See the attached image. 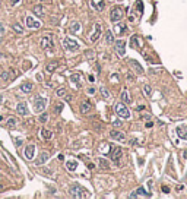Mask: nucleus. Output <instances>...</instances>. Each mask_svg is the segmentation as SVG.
Segmentation results:
<instances>
[{
  "label": "nucleus",
  "instance_id": "1",
  "mask_svg": "<svg viewBox=\"0 0 187 199\" xmlns=\"http://www.w3.org/2000/svg\"><path fill=\"white\" fill-rule=\"evenodd\" d=\"M61 44H63L65 50H67V51H76V50H79V44L76 43V40H72L69 37H65Z\"/></svg>",
  "mask_w": 187,
  "mask_h": 199
},
{
  "label": "nucleus",
  "instance_id": "2",
  "mask_svg": "<svg viewBox=\"0 0 187 199\" xmlns=\"http://www.w3.org/2000/svg\"><path fill=\"white\" fill-rule=\"evenodd\" d=\"M116 113H117L118 117H121V119H129V117H130V111H129L127 106L124 104L123 101L118 103V104H116Z\"/></svg>",
  "mask_w": 187,
  "mask_h": 199
},
{
  "label": "nucleus",
  "instance_id": "3",
  "mask_svg": "<svg viewBox=\"0 0 187 199\" xmlns=\"http://www.w3.org/2000/svg\"><path fill=\"white\" fill-rule=\"evenodd\" d=\"M69 193L73 198H82V199L88 196V195H86V192H85V189H82L81 186H78V184H73L72 188L69 189Z\"/></svg>",
  "mask_w": 187,
  "mask_h": 199
},
{
  "label": "nucleus",
  "instance_id": "4",
  "mask_svg": "<svg viewBox=\"0 0 187 199\" xmlns=\"http://www.w3.org/2000/svg\"><path fill=\"white\" fill-rule=\"evenodd\" d=\"M45 106H47V100L41 98V97H37L34 101V111L35 113H43L45 110Z\"/></svg>",
  "mask_w": 187,
  "mask_h": 199
},
{
  "label": "nucleus",
  "instance_id": "5",
  "mask_svg": "<svg viewBox=\"0 0 187 199\" xmlns=\"http://www.w3.org/2000/svg\"><path fill=\"white\" fill-rule=\"evenodd\" d=\"M110 19H111V22H118L120 19H123V9L113 7L110 12Z\"/></svg>",
  "mask_w": 187,
  "mask_h": 199
},
{
  "label": "nucleus",
  "instance_id": "6",
  "mask_svg": "<svg viewBox=\"0 0 187 199\" xmlns=\"http://www.w3.org/2000/svg\"><path fill=\"white\" fill-rule=\"evenodd\" d=\"M101 32H102V27H101V23H95V25H94V32L89 35V41H91V43H95V41L99 38Z\"/></svg>",
  "mask_w": 187,
  "mask_h": 199
},
{
  "label": "nucleus",
  "instance_id": "7",
  "mask_svg": "<svg viewBox=\"0 0 187 199\" xmlns=\"http://www.w3.org/2000/svg\"><path fill=\"white\" fill-rule=\"evenodd\" d=\"M40 44H41V47H43L44 50H48V48H53V47H54V43H53L51 35H45V37H43L41 41H40Z\"/></svg>",
  "mask_w": 187,
  "mask_h": 199
},
{
  "label": "nucleus",
  "instance_id": "8",
  "mask_svg": "<svg viewBox=\"0 0 187 199\" xmlns=\"http://www.w3.org/2000/svg\"><path fill=\"white\" fill-rule=\"evenodd\" d=\"M110 138L114 139V141H118V142H124L126 141V135L123 132H118V130H111L110 132Z\"/></svg>",
  "mask_w": 187,
  "mask_h": 199
},
{
  "label": "nucleus",
  "instance_id": "9",
  "mask_svg": "<svg viewBox=\"0 0 187 199\" xmlns=\"http://www.w3.org/2000/svg\"><path fill=\"white\" fill-rule=\"evenodd\" d=\"M25 158L27 160H34V157H35V145H32V144H29V145H27V148H25Z\"/></svg>",
  "mask_w": 187,
  "mask_h": 199
},
{
  "label": "nucleus",
  "instance_id": "10",
  "mask_svg": "<svg viewBox=\"0 0 187 199\" xmlns=\"http://www.w3.org/2000/svg\"><path fill=\"white\" fill-rule=\"evenodd\" d=\"M27 27L28 28H31V29H37V28H40L41 27V22L40 21H35L32 16H27Z\"/></svg>",
  "mask_w": 187,
  "mask_h": 199
},
{
  "label": "nucleus",
  "instance_id": "11",
  "mask_svg": "<svg viewBox=\"0 0 187 199\" xmlns=\"http://www.w3.org/2000/svg\"><path fill=\"white\" fill-rule=\"evenodd\" d=\"M116 51L118 56H124V53H126V43H124V40L116 41Z\"/></svg>",
  "mask_w": 187,
  "mask_h": 199
},
{
  "label": "nucleus",
  "instance_id": "12",
  "mask_svg": "<svg viewBox=\"0 0 187 199\" xmlns=\"http://www.w3.org/2000/svg\"><path fill=\"white\" fill-rule=\"evenodd\" d=\"M16 111H18V114H21V116H27V114L29 113L27 103H18V106H16Z\"/></svg>",
  "mask_w": 187,
  "mask_h": 199
},
{
  "label": "nucleus",
  "instance_id": "13",
  "mask_svg": "<svg viewBox=\"0 0 187 199\" xmlns=\"http://www.w3.org/2000/svg\"><path fill=\"white\" fill-rule=\"evenodd\" d=\"M123 155V151H121V148H113L110 151V157L113 161H118V158Z\"/></svg>",
  "mask_w": 187,
  "mask_h": 199
},
{
  "label": "nucleus",
  "instance_id": "14",
  "mask_svg": "<svg viewBox=\"0 0 187 199\" xmlns=\"http://www.w3.org/2000/svg\"><path fill=\"white\" fill-rule=\"evenodd\" d=\"M177 135H178V138L187 141V124H181V126L177 128Z\"/></svg>",
  "mask_w": 187,
  "mask_h": 199
},
{
  "label": "nucleus",
  "instance_id": "15",
  "mask_svg": "<svg viewBox=\"0 0 187 199\" xmlns=\"http://www.w3.org/2000/svg\"><path fill=\"white\" fill-rule=\"evenodd\" d=\"M130 67H132L136 73H138V75H142V73H143V67H142L136 60H130Z\"/></svg>",
  "mask_w": 187,
  "mask_h": 199
},
{
  "label": "nucleus",
  "instance_id": "16",
  "mask_svg": "<svg viewBox=\"0 0 187 199\" xmlns=\"http://www.w3.org/2000/svg\"><path fill=\"white\" fill-rule=\"evenodd\" d=\"M91 110H92V104H91L89 101H82V103H81V111H82L83 114L89 113Z\"/></svg>",
  "mask_w": 187,
  "mask_h": 199
},
{
  "label": "nucleus",
  "instance_id": "17",
  "mask_svg": "<svg viewBox=\"0 0 187 199\" xmlns=\"http://www.w3.org/2000/svg\"><path fill=\"white\" fill-rule=\"evenodd\" d=\"M138 196H151V193H148V192L145 190V188H139L138 190H134V192L130 195V198H138Z\"/></svg>",
  "mask_w": 187,
  "mask_h": 199
},
{
  "label": "nucleus",
  "instance_id": "18",
  "mask_svg": "<svg viewBox=\"0 0 187 199\" xmlns=\"http://www.w3.org/2000/svg\"><path fill=\"white\" fill-rule=\"evenodd\" d=\"M120 97H121V101H123L124 104H129V103H132V98H130V94H129V91H127V89H123Z\"/></svg>",
  "mask_w": 187,
  "mask_h": 199
},
{
  "label": "nucleus",
  "instance_id": "19",
  "mask_svg": "<svg viewBox=\"0 0 187 199\" xmlns=\"http://www.w3.org/2000/svg\"><path fill=\"white\" fill-rule=\"evenodd\" d=\"M6 128H7V129H15V128H18V120H16L15 117L7 119V122H6Z\"/></svg>",
  "mask_w": 187,
  "mask_h": 199
},
{
  "label": "nucleus",
  "instance_id": "20",
  "mask_svg": "<svg viewBox=\"0 0 187 199\" xmlns=\"http://www.w3.org/2000/svg\"><path fill=\"white\" fill-rule=\"evenodd\" d=\"M91 3H92L94 9H96V10H99V12L104 9V0H92Z\"/></svg>",
  "mask_w": 187,
  "mask_h": 199
},
{
  "label": "nucleus",
  "instance_id": "21",
  "mask_svg": "<svg viewBox=\"0 0 187 199\" xmlns=\"http://www.w3.org/2000/svg\"><path fill=\"white\" fill-rule=\"evenodd\" d=\"M21 91L22 92H31L32 91V83L31 82H23L21 85Z\"/></svg>",
  "mask_w": 187,
  "mask_h": 199
},
{
  "label": "nucleus",
  "instance_id": "22",
  "mask_svg": "<svg viewBox=\"0 0 187 199\" xmlns=\"http://www.w3.org/2000/svg\"><path fill=\"white\" fill-rule=\"evenodd\" d=\"M57 66H59V63L57 61H50V63H47V66H45V69H47V72H54L56 69H57Z\"/></svg>",
  "mask_w": 187,
  "mask_h": 199
},
{
  "label": "nucleus",
  "instance_id": "23",
  "mask_svg": "<svg viewBox=\"0 0 187 199\" xmlns=\"http://www.w3.org/2000/svg\"><path fill=\"white\" fill-rule=\"evenodd\" d=\"M66 168L69 171H75L78 168V163H76V161H66Z\"/></svg>",
  "mask_w": 187,
  "mask_h": 199
},
{
  "label": "nucleus",
  "instance_id": "24",
  "mask_svg": "<svg viewBox=\"0 0 187 199\" xmlns=\"http://www.w3.org/2000/svg\"><path fill=\"white\" fill-rule=\"evenodd\" d=\"M32 10H34V13H37L38 16H43L44 15V7H43V5H35Z\"/></svg>",
  "mask_w": 187,
  "mask_h": 199
},
{
  "label": "nucleus",
  "instance_id": "25",
  "mask_svg": "<svg viewBox=\"0 0 187 199\" xmlns=\"http://www.w3.org/2000/svg\"><path fill=\"white\" fill-rule=\"evenodd\" d=\"M47 160H48V152H41V155H40V160L37 161V164H38V166H43V164L45 163Z\"/></svg>",
  "mask_w": 187,
  "mask_h": 199
},
{
  "label": "nucleus",
  "instance_id": "26",
  "mask_svg": "<svg viewBox=\"0 0 187 199\" xmlns=\"http://www.w3.org/2000/svg\"><path fill=\"white\" fill-rule=\"evenodd\" d=\"M99 91H101V94H102V97H104L105 100H110V98H111V94H110V91L105 88V86H101V88H99Z\"/></svg>",
  "mask_w": 187,
  "mask_h": 199
},
{
  "label": "nucleus",
  "instance_id": "27",
  "mask_svg": "<svg viewBox=\"0 0 187 199\" xmlns=\"http://www.w3.org/2000/svg\"><path fill=\"white\" fill-rule=\"evenodd\" d=\"M105 43H107V44H111V43H114V35L111 34V31L105 32Z\"/></svg>",
  "mask_w": 187,
  "mask_h": 199
},
{
  "label": "nucleus",
  "instance_id": "28",
  "mask_svg": "<svg viewBox=\"0 0 187 199\" xmlns=\"http://www.w3.org/2000/svg\"><path fill=\"white\" fill-rule=\"evenodd\" d=\"M116 31H117V34H124V31H126V25L124 23H117L116 25Z\"/></svg>",
  "mask_w": 187,
  "mask_h": 199
},
{
  "label": "nucleus",
  "instance_id": "29",
  "mask_svg": "<svg viewBox=\"0 0 187 199\" xmlns=\"http://www.w3.org/2000/svg\"><path fill=\"white\" fill-rule=\"evenodd\" d=\"M43 136H44V138L45 139H51L53 138V133H51V130H47V129H43L41 132H40Z\"/></svg>",
  "mask_w": 187,
  "mask_h": 199
},
{
  "label": "nucleus",
  "instance_id": "30",
  "mask_svg": "<svg viewBox=\"0 0 187 199\" xmlns=\"http://www.w3.org/2000/svg\"><path fill=\"white\" fill-rule=\"evenodd\" d=\"M70 31L72 32H79L81 31V23L79 22H73L72 27H70Z\"/></svg>",
  "mask_w": 187,
  "mask_h": 199
},
{
  "label": "nucleus",
  "instance_id": "31",
  "mask_svg": "<svg viewBox=\"0 0 187 199\" xmlns=\"http://www.w3.org/2000/svg\"><path fill=\"white\" fill-rule=\"evenodd\" d=\"M99 167L107 170V168H110V163H108L107 160H104V158H99Z\"/></svg>",
  "mask_w": 187,
  "mask_h": 199
},
{
  "label": "nucleus",
  "instance_id": "32",
  "mask_svg": "<svg viewBox=\"0 0 187 199\" xmlns=\"http://www.w3.org/2000/svg\"><path fill=\"white\" fill-rule=\"evenodd\" d=\"M143 94L146 95V97H151L152 95V88L149 85H143Z\"/></svg>",
  "mask_w": 187,
  "mask_h": 199
},
{
  "label": "nucleus",
  "instance_id": "33",
  "mask_svg": "<svg viewBox=\"0 0 187 199\" xmlns=\"http://www.w3.org/2000/svg\"><path fill=\"white\" fill-rule=\"evenodd\" d=\"M12 28H13L18 34H22V32H23V29H22V27H21L19 23H13V25H12Z\"/></svg>",
  "mask_w": 187,
  "mask_h": 199
},
{
  "label": "nucleus",
  "instance_id": "34",
  "mask_svg": "<svg viewBox=\"0 0 187 199\" xmlns=\"http://www.w3.org/2000/svg\"><path fill=\"white\" fill-rule=\"evenodd\" d=\"M130 40H132V45H133V47H139V45H140V43L138 41L139 37H132Z\"/></svg>",
  "mask_w": 187,
  "mask_h": 199
},
{
  "label": "nucleus",
  "instance_id": "35",
  "mask_svg": "<svg viewBox=\"0 0 187 199\" xmlns=\"http://www.w3.org/2000/svg\"><path fill=\"white\" fill-rule=\"evenodd\" d=\"M65 108V104L63 103H57L56 104V113L59 114V113H61V110H63Z\"/></svg>",
  "mask_w": 187,
  "mask_h": 199
},
{
  "label": "nucleus",
  "instance_id": "36",
  "mask_svg": "<svg viewBox=\"0 0 187 199\" xmlns=\"http://www.w3.org/2000/svg\"><path fill=\"white\" fill-rule=\"evenodd\" d=\"M85 56H86V59H89V60H94L95 59V54H94L92 50H88V51L85 53Z\"/></svg>",
  "mask_w": 187,
  "mask_h": 199
},
{
  "label": "nucleus",
  "instance_id": "37",
  "mask_svg": "<svg viewBox=\"0 0 187 199\" xmlns=\"http://www.w3.org/2000/svg\"><path fill=\"white\" fill-rule=\"evenodd\" d=\"M47 120H48V114H47V113H43V114L40 113V122H41V123H45Z\"/></svg>",
  "mask_w": 187,
  "mask_h": 199
},
{
  "label": "nucleus",
  "instance_id": "38",
  "mask_svg": "<svg viewBox=\"0 0 187 199\" xmlns=\"http://www.w3.org/2000/svg\"><path fill=\"white\" fill-rule=\"evenodd\" d=\"M70 79H72V82H76L78 83V81H79V73H73L72 76H70ZM79 85V83H78Z\"/></svg>",
  "mask_w": 187,
  "mask_h": 199
},
{
  "label": "nucleus",
  "instance_id": "39",
  "mask_svg": "<svg viewBox=\"0 0 187 199\" xmlns=\"http://www.w3.org/2000/svg\"><path fill=\"white\" fill-rule=\"evenodd\" d=\"M65 94H66V88H59L57 89V95L59 97H63Z\"/></svg>",
  "mask_w": 187,
  "mask_h": 199
},
{
  "label": "nucleus",
  "instance_id": "40",
  "mask_svg": "<svg viewBox=\"0 0 187 199\" xmlns=\"http://www.w3.org/2000/svg\"><path fill=\"white\" fill-rule=\"evenodd\" d=\"M9 73H10V70H9V72H3V73H2V79H5V81H9V79H10Z\"/></svg>",
  "mask_w": 187,
  "mask_h": 199
},
{
  "label": "nucleus",
  "instance_id": "41",
  "mask_svg": "<svg viewBox=\"0 0 187 199\" xmlns=\"http://www.w3.org/2000/svg\"><path fill=\"white\" fill-rule=\"evenodd\" d=\"M113 124H114V128H120L121 124H123V122H120V120H114Z\"/></svg>",
  "mask_w": 187,
  "mask_h": 199
},
{
  "label": "nucleus",
  "instance_id": "42",
  "mask_svg": "<svg viewBox=\"0 0 187 199\" xmlns=\"http://www.w3.org/2000/svg\"><path fill=\"white\" fill-rule=\"evenodd\" d=\"M21 3V0H10V5L12 6H16V5H19Z\"/></svg>",
  "mask_w": 187,
  "mask_h": 199
},
{
  "label": "nucleus",
  "instance_id": "43",
  "mask_svg": "<svg viewBox=\"0 0 187 199\" xmlns=\"http://www.w3.org/2000/svg\"><path fill=\"white\" fill-rule=\"evenodd\" d=\"M5 32V27H3V23L0 22V34H3Z\"/></svg>",
  "mask_w": 187,
  "mask_h": 199
},
{
  "label": "nucleus",
  "instance_id": "44",
  "mask_svg": "<svg viewBox=\"0 0 187 199\" xmlns=\"http://www.w3.org/2000/svg\"><path fill=\"white\" fill-rule=\"evenodd\" d=\"M162 190H164V193H168L170 192V189L167 188V186H162Z\"/></svg>",
  "mask_w": 187,
  "mask_h": 199
},
{
  "label": "nucleus",
  "instance_id": "45",
  "mask_svg": "<svg viewBox=\"0 0 187 199\" xmlns=\"http://www.w3.org/2000/svg\"><path fill=\"white\" fill-rule=\"evenodd\" d=\"M152 124H154L152 122H148V123H146V128H152Z\"/></svg>",
  "mask_w": 187,
  "mask_h": 199
},
{
  "label": "nucleus",
  "instance_id": "46",
  "mask_svg": "<svg viewBox=\"0 0 187 199\" xmlns=\"http://www.w3.org/2000/svg\"><path fill=\"white\" fill-rule=\"evenodd\" d=\"M127 79H129L130 82H133V76H132V75H129V76H127Z\"/></svg>",
  "mask_w": 187,
  "mask_h": 199
},
{
  "label": "nucleus",
  "instance_id": "47",
  "mask_svg": "<svg viewBox=\"0 0 187 199\" xmlns=\"http://www.w3.org/2000/svg\"><path fill=\"white\" fill-rule=\"evenodd\" d=\"M0 104H3V95L0 94Z\"/></svg>",
  "mask_w": 187,
  "mask_h": 199
},
{
  "label": "nucleus",
  "instance_id": "48",
  "mask_svg": "<svg viewBox=\"0 0 187 199\" xmlns=\"http://www.w3.org/2000/svg\"><path fill=\"white\" fill-rule=\"evenodd\" d=\"M41 2H48V0H41Z\"/></svg>",
  "mask_w": 187,
  "mask_h": 199
}]
</instances>
